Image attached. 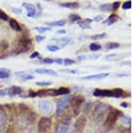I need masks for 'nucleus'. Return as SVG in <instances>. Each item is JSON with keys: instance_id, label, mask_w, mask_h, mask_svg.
<instances>
[{"instance_id": "obj_38", "label": "nucleus", "mask_w": 134, "mask_h": 133, "mask_svg": "<svg viewBox=\"0 0 134 133\" xmlns=\"http://www.w3.org/2000/svg\"><path fill=\"white\" fill-rule=\"evenodd\" d=\"M8 96V89H0V96Z\"/></svg>"}, {"instance_id": "obj_35", "label": "nucleus", "mask_w": 134, "mask_h": 133, "mask_svg": "<svg viewBox=\"0 0 134 133\" xmlns=\"http://www.w3.org/2000/svg\"><path fill=\"white\" fill-rule=\"evenodd\" d=\"M131 2L130 1H126V2H124V4H122V9H124V10H129V9H131Z\"/></svg>"}, {"instance_id": "obj_47", "label": "nucleus", "mask_w": 134, "mask_h": 133, "mask_svg": "<svg viewBox=\"0 0 134 133\" xmlns=\"http://www.w3.org/2000/svg\"><path fill=\"white\" fill-rule=\"evenodd\" d=\"M57 34H64L65 33V31H64V30H62V31H57Z\"/></svg>"}, {"instance_id": "obj_18", "label": "nucleus", "mask_w": 134, "mask_h": 133, "mask_svg": "<svg viewBox=\"0 0 134 133\" xmlns=\"http://www.w3.org/2000/svg\"><path fill=\"white\" fill-rule=\"evenodd\" d=\"M60 6L64 8H69V9H77L80 7V5L77 2H67V3H61Z\"/></svg>"}, {"instance_id": "obj_41", "label": "nucleus", "mask_w": 134, "mask_h": 133, "mask_svg": "<svg viewBox=\"0 0 134 133\" xmlns=\"http://www.w3.org/2000/svg\"><path fill=\"white\" fill-rule=\"evenodd\" d=\"M10 10L12 11L13 13H14V14H21V11L20 9H15V8H14V7H10Z\"/></svg>"}, {"instance_id": "obj_15", "label": "nucleus", "mask_w": 134, "mask_h": 133, "mask_svg": "<svg viewBox=\"0 0 134 133\" xmlns=\"http://www.w3.org/2000/svg\"><path fill=\"white\" fill-rule=\"evenodd\" d=\"M36 72L38 74H47V75H50V76H57V72L54 70L51 69H45V68H40V69H37Z\"/></svg>"}, {"instance_id": "obj_33", "label": "nucleus", "mask_w": 134, "mask_h": 133, "mask_svg": "<svg viewBox=\"0 0 134 133\" xmlns=\"http://www.w3.org/2000/svg\"><path fill=\"white\" fill-rule=\"evenodd\" d=\"M0 19H1L2 21H8L9 20L7 14H6L4 11H2L1 9H0Z\"/></svg>"}, {"instance_id": "obj_21", "label": "nucleus", "mask_w": 134, "mask_h": 133, "mask_svg": "<svg viewBox=\"0 0 134 133\" xmlns=\"http://www.w3.org/2000/svg\"><path fill=\"white\" fill-rule=\"evenodd\" d=\"M11 71L6 69V68H1L0 69V79L4 80V79H7L9 78L10 74H11Z\"/></svg>"}, {"instance_id": "obj_45", "label": "nucleus", "mask_w": 134, "mask_h": 133, "mask_svg": "<svg viewBox=\"0 0 134 133\" xmlns=\"http://www.w3.org/2000/svg\"><path fill=\"white\" fill-rule=\"evenodd\" d=\"M0 47H1L2 48H7V47H8V44L6 42L3 41V42H1V44H0Z\"/></svg>"}, {"instance_id": "obj_5", "label": "nucleus", "mask_w": 134, "mask_h": 133, "mask_svg": "<svg viewBox=\"0 0 134 133\" xmlns=\"http://www.w3.org/2000/svg\"><path fill=\"white\" fill-rule=\"evenodd\" d=\"M84 100L85 98L83 97L82 96L79 95L76 96L71 99V104H72V110H73V113L74 115H78L80 113V108H81V106L83 104Z\"/></svg>"}, {"instance_id": "obj_3", "label": "nucleus", "mask_w": 134, "mask_h": 133, "mask_svg": "<svg viewBox=\"0 0 134 133\" xmlns=\"http://www.w3.org/2000/svg\"><path fill=\"white\" fill-rule=\"evenodd\" d=\"M38 111L43 114H50L54 110L53 103L49 100H40L38 104Z\"/></svg>"}, {"instance_id": "obj_16", "label": "nucleus", "mask_w": 134, "mask_h": 133, "mask_svg": "<svg viewBox=\"0 0 134 133\" xmlns=\"http://www.w3.org/2000/svg\"><path fill=\"white\" fill-rule=\"evenodd\" d=\"M23 92V89L20 87L17 86H12V87L8 88V96H16L20 95Z\"/></svg>"}, {"instance_id": "obj_42", "label": "nucleus", "mask_w": 134, "mask_h": 133, "mask_svg": "<svg viewBox=\"0 0 134 133\" xmlns=\"http://www.w3.org/2000/svg\"><path fill=\"white\" fill-rule=\"evenodd\" d=\"M103 20V16L102 15H98V16H96L94 18V21H96V22H98V21H101Z\"/></svg>"}, {"instance_id": "obj_28", "label": "nucleus", "mask_w": 134, "mask_h": 133, "mask_svg": "<svg viewBox=\"0 0 134 133\" xmlns=\"http://www.w3.org/2000/svg\"><path fill=\"white\" fill-rule=\"evenodd\" d=\"M78 24L80 25L82 29H90V24L88 22H87L85 20H83V21H81V20H80V21H78Z\"/></svg>"}, {"instance_id": "obj_22", "label": "nucleus", "mask_w": 134, "mask_h": 133, "mask_svg": "<svg viewBox=\"0 0 134 133\" xmlns=\"http://www.w3.org/2000/svg\"><path fill=\"white\" fill-rule=\"evenodd\" d=\"M15 74L17 75V76L21 77V79H23V80H33V79H34V76H32V75H30V74H27L26 72H16Z\"/></svg>"}, {"instance_id": "obj_4", "label": "nucleus", "mask_w": 134, "mask_h": 133, "mask_svg": "<svg viewBox=\"0 0 134 133\" xmlns=\"http://www.w3.org/2000/svg\"><path fill=\"white\" fill-rule=\"evenodd\" d=\"M118 113H121V112H119L118 110H115V109H113V110H111L108 113L107 119H105V125L108 129L112 128L114 124H115L119 115H121V114H118Z\"/></svg>"}, {"instance_id": "obj_50", "label": "nucleus", "mask_w": 134, "mask_h": 133, "mask_svg": "<svg viewBox=\"0 0 134 133\" xmlns=\"http://www.w3.org/2000/svg\"><path fill=\"white\" fill-rule=\"evenodd\" d=\"M121 106H124V107H127L128 106V105L126 104V103H122V104H121Z\"/></svg>"}, {"instance_id": "obj_11", "label": "nucleus", "mask_w": 134, "mask_h": 133, "mask_svg": "<svg viewBox=\"0 0 134 133\" xmlns=\"http://www.w3.org/2000/svg\"><path fill=\"white\" fill-rule=\"evenodd\" d=\"M107 76H109V73H107V72H103V73L93 74V75H88V76H86V77H82L81 80H102L104 78H107Z\"/></svg>"}, {"instance_id": "obj_40", "label": "nucleus", "mask_w": 134, "mask_h": 133, "mask_svg": "<svg viewBox=\"0 0 134 133\" xmlns=\"http://www.w3.org/2000/svg\"><path fill=\"white\" fill-rule=\"evenodd\" d=\"M38 56H40V53H38V52H33L31 55L30 58H31V59H35V58H38Z\"/></svg>"}, {"instance_id": "obj_1", "label": "nucleus", "mask_w": 134, "mask_h": 133, "mask_svg": "<svg viewBox=\"0 0 134 133\" xmlns=\"http://www.w3.org/2000/svg\"><path fill=\"white\" fill-rule=\"evenodd\" d=\"M95 96H107V97H122L124 96V92L121 89H96L93 92Z\"/></svg>"}, {"instance_id": "obj_46", "label": "nucleus", "mask_w": 134, "mask_h": 133, "mask_svg": "<svg viewBox=\"0 0 134 133\" xmlns=\"http://www.w3.org/2000/svg\"><path fill=\"white\" fill-rule=\"evenodd\" d=\"M122 123H125V124H131V121H130L129 118L124 117V120H122Z\"/></svg>"}, {"instance_id": "obj_52", "label": "nucleus", "mask_w": 134, "mask_h": 133, "mask_svg": "<svg viewBox=\"0 0 134 133\" xmlns=\"http://www.w3.org/2000/svg\"><path fill=\"white\" fill-rule=\"evenodd\" d=\"M8 133H16V132H14V131H10V132H8Z\"/></svg>"}, {"instance_id": "obj_12", "label": "nucleus", "mask_w": 134, "mask_h": 133, "mask_svg": "<svg viewBox=\"0 0 134 133\" xmlns=\"http://www.w3.org/2000/svg\"><path fill=\"white\" fill-rule=\"evenodd\" d=\"M23 6H24L25 9L27 10L28 17H34L36 14V7L32 4H28V3H23Z\"/></svg>"}, {"instance_id": "obj_14", "label": "nucleus", "mask_w": 134, "mask_h": 133, "mask_svg": "<svg viewBox=\"0 0 134 133\" xmlns=\"http://www.w3.org/2000/svg\"><path fill=\"white\" fill-rule=\"evenodd\" d=\"M69 123H70L67 122V121H64V122H63V123H60L59 126L57 127V133H66L69 130H70Z\"/></svg>"}, {"instance_id": "obj_20", "label": "nucleus", "mask_w": 134, "mask_h": 133, "mask_svg": "<svg viewBox=\"0 0 134 133\" xmlns=\"http://www.w3.org/2000/svg\"><path fill=\"white\" fill-rule=\"evenodd\" d=\"M117 20H118V18H117V16H116V14H112L107 20L104 21V23H105V24H107V25H113L114 23H115L116 21H117Z\"/></svg>"}, {"instance_id": "obj_27", "label": "nucleus", "mask_w": 134, "mask_h": 133, "mask_svg": "<svg viewBox=\"0 0 134 133\" xmlns=\"http://www.w3.org/2000/svg\"><path fill=\"white\" fill-rule=\"evenodd\" d=\"M99 10L101 12H109L110 10H112V5L111 4H104L99 6Z\"/></svg>"}, {"instance_id": "obj_36", "label": "nucleus", "mask_w": 134, "mask_h": 133, "mask_svg": "<svg viewBox=\"0 0 134 133\" xmlns=\"http://www.w3.org/2000/svg\"><path fill=\"white\" fill-rule=\"evenodd\" d=\"M64 65L69 66V65H72V64H73L75 62L73 61V60L70 59V58H66V59L64 60Z\"/></svg>"}, {"instance_id": "obj_8", "label": "nucleus", "mask_w": 134, "mask_h": 133, "mask_svg": "<svg viewBox=\"0 0 134 133\" xmlns=\"http://www.w3.org/2000/svg\"><path fill=\"white\" fill-rule=\"evenodd\" d=\"M86 123H87V118H86L84 115H81L80 116L75 122L74 124V130L77 133H81L83 131L84 128L86 126Z\"/></svg>"}, {"instance_id": "obj_25", "label": "nucleus", "mask_w": 134, "mask_h": 133, "mask_svg": "<svg viewBox=\"0 0 134 133\" xmlns=\"http://www.w3.org/2000/svg\"><path fill=\"white\" fill-rule=\"evenodd\" d=\"M70 40H71L70 38H68V37H63L61 38H59V39H57V42L58 45H60V46L64 47V46H66L67 44H69V43H70Z\"/></svg>"}, {"instance_id": "obj_10", "label": "nucleus", "mask_w": 134, "mask_h": 133, "mask_svg": "<svg viewBox=\"0 0 134 133\" xmlns=\"http://www.w3.org/2000/svg\"><path fill=\"white\" fill-rule=\"evenodd\" d=\"M33 113H23L20 119V123L24 126H29L33 123L34 116Z\"/></svg>"}, {"instance_id": "obj_37", "label": "nucleus", "mask_w": 134, "mask_h": 133, "mask_svg": "<svg viewBox=\"0 0 134 133\" xmlns=\"http://www.w3.org/2000/svg\"><path fill=\"white\" fill-rule=\"evenodd\" d=\"M42 62L44 63H47V64H52V63H55L54 59H52V58H45V59H43Z\"/></svg>"}, {"instance_id": "obj_13", "label": "nucleus", "mask_w": 134, "mask_h": 133, "mask_svg": "<svg viewBox=\"0 0 134 133\" xmlns=\"http://www.w3.org/2000/svg\"><path fill=\"white\" fill-rule=\"evenodd\" d=\"M7 124V118L5 113L0 109V131H3Z\"/></svg>"}, {"instance_id": "obj_43", "label": "nucleus", "mask_w": 134, "mask_h": 133, "mask_svg": "<svg viewBox=\"0 0 134 133\" xmlns=\"http://www.w3.org/2000/svg\"><path fill=\"white\" fill-rule=\"evenodd\" d=\"M45 38H46L45 36H37V37H36V40L38 42H41L42 40L45 39Z\"/></svg>"}, {"instance_id": "obj_19", "label": "nucleus", "mask_w": 134, "mask_h": 133, "mask_svg": "<svg viewBox=\"0 0 134 133\" xmlns=\"http://www.w3.org/2000/svg\"><path fill=\"white\" fill-rule=\"evenodd\" d=\"M9 25H10V27L14 30V31H21V27L20 23H19L16 20H14V19H10Z\"/></svg>"}, {"instance_id": "obj_6", "label": "nucleus", "mask_w": 134, "mask_h": 133, "mask_svg": "<svg viewBox=\"0 0 134 133\" xmlns=\"http://www.w3.org/2000/svg\"><path fill=\"white\" fill-rule=\"evenodd\" d=\"M71 99H72V97H71L69 95H65L64 96H63V97L59 98V100L57 101V113H61L67 107V106L69 105V103L71 102Z\"/></svg>"}, {"instance_id": "obj_51", "label": "nucleus", "mask_w": 134, "mask_h": 133, "mask_svg": "<svg viewBox=\"0 0 134 133\" xmlns=\"http://www.w3.org/2000/svg\"><path fill=\"white\" fill-rule=\"evenodd\" d=\"M66 133H72V131H71V130H69L68 131H67Z\"/></svg>"}, {"instance_id": "obj_34", "label": "nucleus", "mask_w": 134, "mask_h": 133, "mask_svg": "<svg viewBox=\"0 0 134 133\" xmlns=\"http://www.w3.org/2000/svg\"><path fill=\"white\" fill-rule=\"evenodd\" d=\"M51 84V81H37L36 82L37 86H42V87H46V86H49Z\"/></svg>"}, {"instance_id": "obj_48", "label": "nucleus", "mask_w": 134, "mask_h": 133, "mask_svg": "<svg viewBox=\"0 0 134 133\" xmlns=\"http://www.w3.org/2000/svg\"><path fill=\"white\" fill-rule=\"evenodd\" d=\"M85 21H87V22H88V23H90H90H91L92 22V20H91V19H85Z\"/></svg>"}, {"instance_id": "obj_53", "label": "nucleus", "mask_w": 134, "mask_h": 133, "mask_svg": "<svg viewBox=\"0 0 134 133\" xmlns=\"http://www.w3.org/2000/svg\"><path fill=\"white\" fill-rule=\"evenodd\" d=\"M46 1H50V0H46Z\"/></svg>"}, {"instance_id": "obj_44", "label": "nucleus", "mask_w": 134, "mask_h": 133, "mask_svg": "<svg viewBox=\"0 0 134 133\" xmlns=\"http://www.w3.org/2000/svg\"><path fill=\"white\" fill-rule=\"evenodd\" d=\"M54 61H55V63L57 64H63V63H64V60L62 58H57V59L54 60Z\"/></svg>"}, {"instance_id": "obj_23", "label": "nucleus", "mask_w": 134, "mask_h": 133, "mask_svg": "<svg viewBox=\"0 0 134 133\" xmlns=\"http://www.w3.org/2000/svg\"><path fill=\"white\" fill-rule=\"evenodd\" d=\"M120 47V44L119 43H115V42H107L105 43V48L107 50H111V49H115Z\"/></svg>"}, {"instance_id": "obj_31", "label": "nucleus", "mask_w": 134, "mask_h": 133, "mask_svg": "<svg viewBox=\"0 0 134 133\" xmlns=\"http://www.w3.org/2000/svg\"><path fill=\"white\" fill-rule=\"evenodd\" d=\"M34 29H35L38 32H40V33H43V32L51 31V29L49 27H35Z\"/></svg>"}, {"instance_id": "obj_39", "label": "nucleus", "mask_w": 134, "mask_h": 133, "mask_svg": "<svg viewBox=\"0 0 134 133\" xmlns=\"http://www.w3.org/2000/svg\"><path fill=\"white\" fill-rule=\"evenodd\" d=\"M119 6H120V2H119V1L114 2L113 5H112V9H113V10H117L119 8Z\"/></svg>"}, {"instance_id": "obj_49", "label": "nucleus", "mask_w": 134, "mask_h": 133, "mask_svg": "<svg viewBox=\"0 0 134 133\" xmlns=\"http://www.w3.org/2000/svg\"><path fill=\"white\" fill-rule=\"evenodd\" d=\"M122 133H131V130H129V129H127V130H124Z\"/></svg>"}, {"instance_id": "obj_24", "label": "nucleus", "mask_w": 134, "mask_h": 133, "mask_svg": "<svg viewBox=\"0 0 134 133\" xmlns=\"http://www.w3.org/2000/svg\"><path fill=\"white\" fill-rule=\"evenodd\" d=\"M66 21L65 20H59V21H55L53 22H47V24L49 26H55V27H62L64 25H65Z\"/></svg>"}, {"instance_id": "obj_7", "label": "nucleus", "mask_w": 134, "mask_h": 133, "mask_svg": "<svg viewBox=\"0 0 134 133\" xmlns=\"http://www.w3.org/2000/svg\"><path fill=\"white\" fill-rule=\"evenodd\" d=\"M107 107L108 106H105V104H98L94 109V113H93V114H94V119L100 120L101 118L104 116L105 112H107Z\"/></svg>"}, {"instance_id": "obj_32", "label": "nucleus", "mask_w": 134, "mask_h": 133, "mask_svg": "<svg viewBox=\"0 0 134 133\" xmlns=\"http://www.w3.org/2000/svg\"><path fill=\"white\" fill-rule=\"evenodd\" d=\"M107 33H102V34H98V35H93L90 37V38L93 40H97V39H102V38H105Z\"/></svg>"}, {"instance_id": "obj_26", "label": "nucleus", "mask_w": 134, "mask_h": 133, "mask_svg": "<svg viewBox=\"0 0 134 133\" xmlns=\"http://www.w3.org/2000/svg\"><path fill=\"white\" fill-rule=\"evenodd\" d=\"M101 48H102L101 45H99L98 43H96V42L91 43V44L90 45V50L92 51V52H97V51L100 50Z\"/></svg>"}, {"instance_id": "obj_9", "label": "nucleus", "mask_w": 134, "mask_h": 133, "mask_svg": "<svg viewBox=\"0 0 134 133\" xmlns=\"http://www.w3.org/2000/svg\"><path fill=\"white\" fill-rule=\"evenodd\" d=\"M31 44V39H30L29 38L27 37H21L18 41V50L19 53L23 52V51H27L26 49L29 48L30 45Z\"/></svg>"}, {"instance_id": "obj_29", "label": "nucleus", "mask_w": 134, "mask_h": 133, "mask_svg": "<svg viewBox=\"0 0 134 133\" xmlns=\"http://www.w3.org/2000/svg\"><path fill=\"white\" fill-rule=\"evenodd\" d=\"M47 49L49 52H57L60 49V47L57 46V45H48L47 47Z\"/></svg>"}, {"instance_id": "obj_2", "label": "nucleus", "mask_w": 134, "mask_h": 133, "mask_svg": "<svg viewBox=\"0 0 134 133\" xmlns=\"http://www.w3.org/2000/svg\"><path fill=\"white\" fill-rule=\"evenodd\" d=\"M52 126V120L48 117H41L38 122V130L40 133H47Z\"/></svg>"}, {"instance_id": "obj_17", "label": "nucleus", "mask_w": 134, "mask_h": 133, "mask_svg": "<svg viewBox=\"0 0 134 133\" xmlns=\"http://www.w3.org/2000/svg\"><path fill=\"white\" fill-rule=\"evenodd\" d=\"M70 94V89L68 88H60L58 89H55L53 93V96H62V95H69Z\"/></svg>"}, {"instance_id": "obj_30", "label": "nucleus", "mask_w": 134, "mask_h": 133, "mask_svg": "<svg viewBox=\"0 0 134 133\" xmlns=\"http://www.w3.org/2000/svg\"><path fill=\"white\" fill-rule=\"evenodd\" d=\"M69 20L72 21V22H74V21H78L81 20V16L78 15V14H70V15H69Z\"/></svg>"}]
</instances>
